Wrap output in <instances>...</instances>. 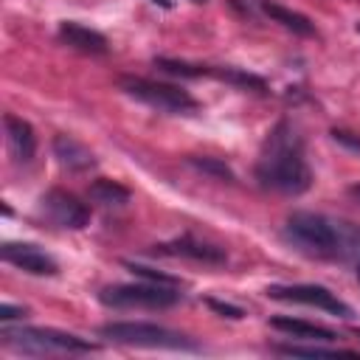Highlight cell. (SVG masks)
<instances>
[{
    "instance_id": "obj_1",
    "label": "cell",
    "mask_w": 360,
    "mask_h": 360,
    "mask_svg": "<svg viewBox=\"0 0 360 360\" xmlns=\"http://www.w3.org/2000/svg\"><path fill=\"white\" fill-rule=\"evenodd\" d=\"M253 172L262 188L290 194V197L304 194L312 186V169L304 155V141L287 118H281L267 132Z\"/></svg>"
},
{
    "instance_id": "obj_2",
    "label": "cell",
    "mask_w": 360,
    "mask_h": 360,
    "mask_svg": "<svg viewBox=\"0 0 360 360\" xmlns=\"http://www.w3.org/2000/svg\"><path fill=\"white\" fill-rule=\"evenodd\" d=\"M3 346L17 354H90L98 346L62 329H42V326H3Z\"/></svg>"
},
{
    "instance_id": "obj_3",
    "label": "cell",
    "mask_w": 360,
    "mask_h": 360,
    "mask_svg": "<svg viewBox=\"0 0 360 360\" xmlns=\"http://www.w3.org/2000/svg\"><path fill=\"white\" fill-rule=\"evenodd\" d=\"M284 233L292 245H298L315 256H338V250L343 248L340 225H335L332 219L312 214V211H292L287 217Z\"/></svg>"
},
{
    "instance_id": "obj_4",
    "label": "cell",
    "mask_w": 360,
    "mask_h": 360,
    "mask_svg": "<svg viewBox=\"0 0 360 360\" xmlns=\"http://www.w3.org/2000/svg\"><path fill=\"white\" fill-rule=\"evenodd\" d=\"M98 335L115 340V343H127V346H146V349H197V343H191L186 335L160 326V323H146V321H110L104 326H98Z\"/></svg>"
},
{
    "instance_id": "obj_5",
    "label": "cell",
    "mask_w": 360,
    "mask_h": 360,
    "mask_svg": "<svg viewBox=\"0 0 360 360\" xmlns=\"http://www.w3.org/2000/svg\"><path fill=\"white\" fill-rule=\"evenodd\" d=\"M98 301L104 307H115V309H169L180 301L177 287L169 284H158V281H138V284H110L98 292Z\"/></svg>"
},
{
    "instance_id": "obj_6",
    "label": "cell",
    "mask_w": 360,
    "mask_h": 360,
    "mask_svg": "<svg viewBox=\"0 0 360 360\" xmlns=\"http://www.w3.org/2000/svg\"><path fill=\"white\" fill-rule=\"evenodd\" d=\"M118 87L127 96H132V98H138V101H143L155 110H163V112H191V110H197V98L188 90H183L180 84L155 82V79H143V76H121Z\"/></svg>"
},
{
    "instance_id": "obj_7",
    "label": "cell",
    "mask_w": 360,
    "mask_h": 360,
    "mask_svg": "<svg viewBox=\"0 0 360 360\" xmlns=\"http://www.w3.org/2000/svg\"><path fill=\"white\" fill-rule=\"evenodd\" d=\"M267 295L276 301H287V304L315 307V309H323L338 318H352V307L321 284H273V287H267Z\"/></svg>"
},
{
    "instance_id": "obj_8",
    "label": "cell",
    "mask_w": 360,
    "mask_h": 360,
    "mask_svg": "<svg viewBox=\"0 0 360 360\" xmlns=\"http://www.w3.org/2000/svg\"><path fill=\"white\" fill-rule=\"evenodd\" d=\"M39 208L53 225L68 231H82L90 222V205L65 188H48L39 197Z\"/></svg>"
},
{
    "instance_id": "obj_9",
    "label": "cell",
    "mask_w": 360,
    "mask_h": 360,
    "mask_svg": "<svg viewBox=\"0 0 360 360\" xmlns=\"http://www.w3.org/2000/svg\"><path fill=\"white\" fill-rule=\"evenodd\" d=\"M0 256H3V262L14 264L17 270L31 273V276H56L59 273L56 259L31 242H6L0 248Z\"/></svg>"
},
{
    "instance_id": "obj_10",
    "label": "cell",
    "mask_w": 360,
    "mask_h": 360,
    "mask_svg": "<svg viewBox=\"0 0 360 360\" xmlns=\"http://www.w3.org/2000/svg\"><path fill=\"white\" fill-rule=\"evenodd\" d=\"M158 253H166V256H180V259H191V262H202V264H225V250L217 248V245H208V242H200L194 236H177L172 242H163L158 245Z\"/></svg>"
},
{
    "instance_id": "obj_11",
    "label": "cell",
    "mask_w": 360,
    "mask_h": 360,
    "mask_svg": "<svg viewBox=\"0 0 360 360\" xmlns=\"http://www.w3.org/2000/svg\"><path fill=\"white\" fill-rule=\"evenodd\" d=\"M56 34H59V39H62L65 45H70V48H76V51H82V53L101 56V53L110 51V42H107V37H104L101 31L87 28V25H82V22H73V20L59 22V31H56Z\"/></svg>"
},
{
    "instance_id": "obj_12",
    "label": "cell",
    "mask_w": 360,
    "mask_h": 360,
    "mask_svg": "<svg viewBox=\"0 0 360 360\" xmlns=\"http://www.w3.org/2000/svg\"><path fill=\"white\" fill-rule=\"evenodd\" d=\"M3 127H6V143H8L11 155H14V160L28 163V160L34 158V152H37L34 127H31L25 118L14 115V112H6V115H3Z\"/></svg>"
},
{
    "instance_id": "obj_13",
    "label": "cell",
    "mask_w": 360,
    "mask_h": 360,
    "mask_svg": "<svg viewBox=\"0 0 360 360\" xmlns=\"http://www.w3.org/2000/svg\"><path fill=\"white\" fill-rule=\"evenodd\" d=\"M51 149L59 166H65L68 172H90L96 166V155L84 143H79L73 135H53Z\"/></svg>"
},
{
    "instance_id": "obj_14",
    "label": "cell",
    "mask_w": 360,
    "mask_h": 360,
    "mask_svg": "<svg viewBox=\"0 0 360 360\" xmlns=\"http://www.w3.org/2000/svg\"><path fill=\"white\" fill-rule=\"evenodd\" d=\"M270 326L278 329V332H287L292 338H301V340H335L338 338L326 326H318V323H309V321H301V318H287V315L273 318Z\"/></svg>"
},
{
    "instance_id": "obj_15",
    "label": "cell",
    "mask_w": 360,
    "mask_h": 360,
    "mask_svg": "<svg viewBox=\"0 0 360 360\" xmlns=\"http://www.w3.org/2000/svg\"><path fill=\"white\" fill-rule=\"evenodd\" d=\"M259 8H262L273 22H281L287 31H292V34H298V37H312V34H315V25L309 22V17H304V14H298V11H290V8L278 6V3H270V0H259Z\"/></svg>"
},
{
    "instance_id": "obj_16",
    "label": "cell",
    "mask_w": 360,
    "mask_h": 360,
    "mask_svg": "<svg viewBox=\"0 0 360 360\" xmlns=\"http://www.w3.org/2000/svg\"><path fill=\"white\" fill-rule=\"evenodd\" d=\"M87 197L93 200V202H98V205H104V208H121V205H127L129 202V188L127 186H121L118 180H107V177H98V180H93L90 186H87Z\"/></svg>"
},
{
    "instance_id": "obj_17",
    "label": "cell",
    "mask_w": 360,
    "mask_h": 360,
    "mask_svg": "<svg viewBox=\"0 0 360 360\" xmlns=\"http://www.w3.org/2000/svg\"><path fill=\"white\" fill-rule=\"evenodd\" d=\"M155 68L163 70V73L180 76V79H202V76H211V73H214L211 65H191V62H183V59H166V56H158V59H155Z\"/></svg>"
},
{
    "instance_id": "obj_18",
    "label": "cell",
    "mask_w": 360,
    "mask_h": 360,
    "mask_svg": "<svg viewBox=\"0 0 360 360\" xmlns=\"http://www.w3.org/2000/svg\"><path fill=\"white\" fill-rule=\"evenodd\" d=\"M273 352H278V354H292V357H298V354H304V357H338V354H354V352L340 349V346H318V343H312V346H301V343H276Z\"/></svg>"
},
{
    "instance_id": "obj_19",
    "label": "cell",
    "mask_w": 360,
    "mask_h": 360,
    "mask_svg": "<svg viewBox=\"0 0 360 360\" xmlns=\"http://www.w3.org/2000/svg\"><path fill=\"white\" fill-rule=\"evenodd\" d=\"M188 163H191V166H197L200 172H208V174L219 177V180H233V172H231L222 160H217V158H191Z\"/></svg>"
},
{
    "instance_id": "obj_20",
    "label": "cell",
    "mask_w": 360,
    "mask_h": 360,
    "mask_svg": "<svg viewBox=\"0 0 360 360\" xmlns=\"http://www.w3.org/2000/svg\"><path fill=\"white\" fill-rule=\"evenodd\" d=\"M135 276H141V278H146V281H158V284H169V287H180V278H174V276H169V273H160V270H155V267H143V264H127Z\"/></svg>"
},
{
    "instance_id": "obj_21",
    "label": "cell",
    "mask_w": 360,
    "mask_h": 360,
    "mask_svg": "<svg viewBox=\"0 0 360 360\" xmlns=\"http://www.w3.org/2000/svg\"><path fill=\"white\" fill-rule=\"evenodd\" d=\"M208 307H211V309H217V312H222V315H228V318H242V315H245L239 307L225 304V301H217V298H208Z\"/></svg>"
},
{
    "instance_id": "obj_22",
    "label": "cell",
    "mask_w": 360,
    "mask_h": 360,
    "mask_svg": "<svg viewBox=\"0 0 360 360\" xmlns=\"http://www.w3.org/2000/svg\"><path fill=\"white\" fill-rule=\"evenodd\" d=\"M22 315H25L22 307H11V304H3V307H0V321H17V318H22Z\"/></svg>"
},
{
    "instance_id": "obj_23",
    "label": "cell",
    "mask_w": 360,
    "mask_h": 360,
    "mask_svg": "<svg viewBox=\"0 0 360 360\" xmlns=\"http://www.w3.org/2000/svg\"><path fill=\"white\" fill-rule=\"evenodd\" d=\"M332 138H335L338 143H346V146H352V149H360V138H352V132H343V129H332Z\"/></svg>"
},
{
    "instance_id": "obj_24",
    "label": "cell",
    "mask_w": 360,
    "mask_h": 360,
    "mask_svg": "<svg viewBox=\"0 0 360 360\" xmlns=\"http://www.w3.org/2000/svg\"><path fill=\"white\" fill-rule=\"evenodd\" d=\"M349 197L360 202V183H354V186H349Z\"/></svg>"
},
{
    "instance_id": "obj_25",
    "label": "cell",
    "mask_w": 360,
    "mask_h": 360,
    "mask_svg": "<svg viewBox=\"0 0 360 360\" xmlns=\"http://www.w3.org/2000/svg\"><path fill=\"white\" fill-rule=\"evenodd\" d=\"M152 3H158V6H163V8H169V6H172L169 0H152Z\"/></svg>"
},
{
    "instance_id": "obj_26",
    "label": "cell",
    "mask_w": 360,
    "mask_h": 360,
    "mask_svg": "<svg viewBox=\"0 0 360 360\" xmlns=\"http://www.w3.org/2000/svg\"><path fill=\"white\" fill-rule=\"evenodd\" d=\"M191 3H208V0H191Z\"/></svg>"
},
{
    "instance_id": "obj_27",
    "label": "cell",
    "mask_w": 360,
    "mask_h": 360,
    "mask_svg": "<svg viewBox=\"0 0 360 360\" xmlns=\"http://www.w3.org/2000/svg\"><path fill=\"white\" fill-rule=\"evenodd\" d=\"M357 278H360V264H357Z\"/></svg>"
}]
</instances>
